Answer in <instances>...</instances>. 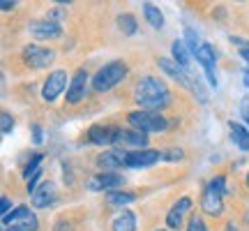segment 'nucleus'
Segmentation results:
<instances>
[{
    "mask_svg": "<svg viewBox=\"0 0 249 231\" xmlns=\"http://www.w3.org/2000/svg\"><path fill=\"white\" fill-rule=\"evenodd\" d=\"M12 130H14V116L9 114V111H2L0 114V132L9 134Z\"/></svg>",
    "mask_w": 249,
    "mask_h": 231,
    "instance_id": "nucleus-30",
    "label": "nucleus"
},
{
    "mask_svg": "<svg viewBox=\"0 0 249 231\" xmlns=\"http://www.w3.org/2000/svg\"><path fill=\"white\" fill-rule=\"evenodd\" d=\"M0 9H2V12H9V9H14V2H12V0H0Z\"/></svg>",
    "mask_w": 249,
    "mask_h": 231,
    "instance_id": "nucleus-36",
    "label": "nucleus"
},
{
    "mask_svg": "<svg viewBox=\"0 0 249 231\" xmlns=\"http://www.w3.org/2000/svg\"><path fill=\"white\" fill-rule=\"evenodd\" d=\"M157 67L161 70V74H164V77L178 81L182 88L192 90V72L185 70L182 65H178L173 58H161V56H160V58H157Z\"/></svg>",
    "mask_w": 249,
    "mask_h": 231,
    "instance_id": "nucleus-12",
    "label": "nucleus"
},
{
    "mask_svg": "<svg viewBox=\"0 0 249 231\" xmlns=\"http://www.w3.org/2000/svg\"><path fill=\"white\" fill-rule=\"evenodd\" d=\"M33 143L35 146H42V141H44V134H42V125H37V123H33Z\"/></svg>",
    "mask_w": 249,
    "mask_h": 231,
    "instance_id": "nucleus-33",
    "label": "nucleus"
},
{
    "mask_svg": "<svg viewBox=\"0 0 249 231\" xmlns=\"http://www.w3.org/2000/svg\"><path fill=\"white\" fill-rule=\"evenodd\" d=\"M136 201V194L134 192H127V190H116V192H107V204L113 206V208H120V206H127Z\"/></svg>",
    "mask_w": 249,
    "mask_h": 231,
    "instance_id": "nucleus-22",
    "label": "nucleus"
},
{
    "mask_svg": "<svg viewBox=\"0 0 249 231\" xmlns=\"http://www.w3.org/2000/svg\"><path fill=\"white\" fill-rule=\"evenodd\" d=\"M240 114H242V120L249 125V95L240 99Z\"/></svg>",
    "mask_w": 249,
    "mask_h": 231,
    "instance_id": "nucleus-34",
    "label": "nucleus"
},
{
    "mask_svg": "<svg viewBox=\"0 0 249 231\" xmlns=\"http://www.w3.org/2000/svg\"><path fill=\"white\" fill-rule=\"evenodd\" d=\"M245 86H249V72H245Z\"/></svg>",
    "mask_w": 249,
    "mask_h": 231,
    "instance_id": "nucleus-39",
    "label": "nucleus"
},
{
    "mask_svg": "<svg viewBox=\"0 0 249 231\" xmlns=\"http://www.w3.org/2000/svg\"><path fill=\"white\" fill-rule=\"evenodd\" d=\"M5 229H14V231H37L39 229V220L37 215L28 208V206H17L9 215L2 217Z\"/></svg>",
    "mask_w": 249,
    "mask_h": 231,
    "instance_id": "nucleus-5",
    "label": "nucleus"
},
{
    "mask_svg": "<svg viewBox=\"0 0 249 231\" xmlns=\"http://www.w3.org/2000/svg\"><path fill=\"white\" fill-rule=\"evenodd\" d=\"M88 81H92V77L88 74L86 67H79L74 72V77L70 81V88H67V95H65V104L67 107H76L81 104L86 95H88Z\"/></svg>",
    "mask_w": 249,
    "mask_h": 231,
    "instance_id": "nucleus-6",
    "label": "nucleus"
},
{
    "mask_svg": "<svg viewBox=\"0 0 249 231\" xmlns=\"http://www.w3.org/2000/svg\"><path fill=\"white\" fill-rule=\"evenodd\" d=\"M245 220H247V222H249V213H245Z\"/></svg>",
    "mask_w": 249,
    "mask_h": 231,
    "instance_id": "nucleus-41",
    "label": "nucleus"
},
{
    "mask_svg": "<svg viewBox=\"0 0 249 231\" xmlns=\"http://www.w3.org/2000/svg\"><path fill=\"white\" fill-rule=\"evenodd\" d=\"M185 231H208V224H205V220L201 217V215L192 213L189 215V220H187Z\"/></svg>",
    "mask_w": 249,
    "mask_h": 231,
    "instance_id": "nucleus-29",
    "label": "nucleus"
},
{
    "mask_svg": "<svg viewBox=\"0 0 249 231\" xmlns=\"http://www.w3.org/2000/svg\"><path fill=\"white\" fill-rule=\"evenodd\" d=\"M160 160H161L160 148H143V151H134V153H129L124 169H148V167H155Z\"/></svg>",
    "mask_w": 249,
    "mask_h": 231,
    "instance_id": "nucleus-15",
    "label": "nucleus"
},
{
    "mask_svg": "<svg viewBox=\"0 0 249 231\" xmlns=\"http://www.w3.org/2000/svg\"><path fill=\"white\" fill-rule=\"evenodd\" d=\"M2 231H14V229H2Z\"/></svg>",
    "mask_w": 249,
    "mask_h": 231,
    "instance_id": "nucleus-42",
    "label": "nucleus"
},
{
    "mask_svg": "<svg viewBox=\"0 0 249 231\" xmlns=\"http://www.w3.org/2000/svg\"><path fill=\"white\" fill-rule=\"evenodd\" d=\"M161 160H166V162H180V160H185V151H182L180 146L161 148Z\"/></svg>",
    "mask_w": 249,
    "mask_h": 231,
    "instance_id": "nucleus-27",
    "label": "nucleus"
},
{
    "mask_svg": "<svg viewBox=\"0 0 249 231\" xmlns=\"http://www.w3.org/2000/svg\"><path fill=\"white\" fill-rule=\"evenodd\" d=\"M18 58H21V62L26 65L28 70H46L55 60V51L42 44H26L21 49Z\"/></svg>",
    "mask_w": 249,
    "mask_h": 231,
    "instance_id": "nucleus-4",
    "label": "nucleus"
},
{
    "mask_svg": "<svg viewBox=\"0 0 249 231\" xmlns=\"http://www.w3.org/2000/svg\"><path fill=\"white\" fill-rule=\"evenodd\" d=\"M28 33L33 39H39V42H49V39H60L62 37V28L49 19H33L28 23Z\"/></svg>",
    "mask_w": 249,
    "mask_h": 231,
    "instance_id": "nucleus-11",
    "label": "nucleus"
},
{
    "mask_svg": "<svg viewBox=\"0 0 249 231\" xmlns=\"http://www.w3.org/2000/svg\"><path fill=\"white\" fill-rule=\"evenodd\" d=\"M201 211H203L205 215H210V217H222L224 213V194L219 192V190H214L213 185H208L205 183L203 192H201Z\"/></svg>",
    "mask_w": 249,
    "mask_h": 231,
    "instance_id": "nucleus-13",
    "label": "nucleus"
},
{
    "mask_svg": "<svg viewBox=\"0 0 249 231\" xmlns=\"http://www.w3.org/2000/svg\"><path fill=\"white\" fill-rule=\"evenodd\" d=\"M65 88H70V86H67V72L65 70L51 72L44 79V83H42V99L51 104V102H55V99L65 93Z\"/></svg>",
    "mask_w": 249,
    "mask_h": 231,
    "instance_id": "nucleus-8",
    "label": "nucleus"
},
{
    "mask_svg": "<svg viewBox=\"0 0 249 231\" xmlns=\"http://www.w3.org/2000/svg\"><path fill=\"white\" fill-rule=\"evenodd\" d=\"M53 231H74V224H71V220H67V217H60V220H55Z\"/></svg>",
    "mask_w": 249,
    "mask_h": 231,
    "instance_id": "nucleus-32",
    "label": "nucleus"
},
{
    "mask_svg": "<svg viewBox=\"0 0 249 231\" xmlns=\"http://www.w3.org/2000/svg\"><path fill=\"white\" fill-rule=\"evenodd\" d=\"M129 77V67H127V62L123 58H118V60H108L104 62L97 72H95V77L90 81V86L95 93H108V90H113L118 83H123L124 79Z\"/></svg>",
    "mask_w": 249,
    "mask_h": 231,
    "instance_id": "nucleus-2",
    "label": "nucleus"
},
{
    "mask_svg": "<svg viewBox=\"0 0 249 231\" xmlns=\"http://www.w3.org/2000/svg\"><path fill=\"white\" fill-rule=\"evenodd\" d=\"M185 44L189 46V51H192V56H196V51L201 49V42H198V35H196L194 28L185 26Z\"/></svg>",
    "mask_w": 249,
    "mask_h": 231,
    "instance_id": "nucleus-28",
    "label": "nucleus"
},
{
    "mask_svg": "<svg viewBox=\"0 0 249 231\" xmlns=\"http://www.w3.org/2000/svg\"><path fill=\"white\" fill-rule=\"evenodd\" d=\"M116 148L123 151H143L148 148V134L132 130V127H116Z\"/></svg>",
    "mask_w": 249,
    "mask_h": 231,
    "instance_id": "nucleus-7",
    "label": "nucleus"
},
{
    "mask_svg": "<svg viewBox=\"0 0 249 231\" xmlns=\"http://www.w3.org/2000/svg\"><path fill=\"white\" fill-rule=\"evenodd\" d=\"M245 187H247V192H249V171H247V176H245Z\"/></svg>",
    "mask_w": 249,
    "mask_h": 231,
    "instance_id": "nucleus-38",
    "label": "nucleus"
},
{
    "mask_svg": "<svg viewBox=\"0 0 249 231\" xmlns=\"http://www.w3.org/2000/svg\"><path fill=\"white\" fill-rule=\"evenodd\" d=\"M155 231H166V229H155Z\"/></svg>",
    "mask_w": 249,
    "mask_h": 231,
    "instance_id": "nucleus-43",
    "label": "nucleus"
},
{
    "mask_svg": "<svg viewBox=\"0 0 249 231\" xmlns=\"http://www.w3.org/2000/svg\"><path fill=\"white\" fill-rule=\"evenodd\" d=\"M143 17H145V21H148L152 28L164 26V14H161V9L157 7V5H152V2H145V5H143Z\"/></svg>",
    "mask_w": 249,
    "mask_h": 231,
    "instance_id": "nucleus-23",
    "label": "nucleus"
},
{
    "mask_svg": "<svg viewBox=\"0 0 249 231\" xmlns=\"http://www.w3.org/2000/svg\"><path fill=\"white\" fill-rule=\"evenodd\" d=\"M111 231H136V215L129 208L120 211L111 222Z\"/></svg>",
    "mask_w": 249,
    "mask_h": 231,
    "instance_id": "nucleus-20",
    "label": "nucleus"
},
{
    "mask_svg": "<svg viewBox=\"0 0 249 231\" xmlns=\"http://www.w3.org/2000/svg\"><path fill=\"white\" fill-rule=\"evenodd\" d=\"M132 97L139 104V109L161 111L164 114V109L173 102V93L164 83V79L152 77V74H143L141 79H136V83H134Z\"/></svg>",
    "mask_w": 249,
    "mask_h": 231,
    "instance_id": "nucleus-1",
    "label": "nucleus"
},
{
    "mask_svg": "<svg viewBox=\"0 0 249 231\" xmlns=\"http://www.w3.org/2000/svg\"><path fill=\"white\" fill-rule=\"evenodd\" d=\"M9 208H12V199H9V196H2V201H0V213H2V217L9 215ZM12 211H14V208H12Z\"/></svg>",
    "mask_w": 249,
    "mask_h": 231,
    "instance_id": "nucleus-35",
    "label": "nucleus"
},
{
    "mask_svg": "<svg viewBox=\"0 0 249 231\" xmlns=\"http://www.w3.org/2000/svg\"><path fill=\"white\" fill-rule=\"evenodd\" d=\"M240 56H242V58H245V60L249 62V49H242V51H240Z\"/></svg>",
    "mask_w": 249,
    "mask_h": 231,
    "instance_id": "nucleus-37",
    "label": "nucleus"
},
{
    "mask_svg": "<svg viewBox=\"0 0 249 231\" xmlns=\"http://www.w3.org/2000/svg\"><path fill=\"white\" fill-rule=\"evenodd\" d=\"M88 141L92 146H116V125H90L88 127Z\"/></svg>",
    "mask_w": 249,
    "mask_h": 231,
    "instance_id": "nucleus-17",
    "label": "nucleus"
},
{
    "mask_svg": "<svg viewBox=\"0 0 249 231\" xmlns=\"http://www.w3.org/2000/svg\"><path fill=\"white\" fill-rule=\"evenodd\" d=\"M127 125L132 130H139L143 134H164L169 132V118L161 114V111H148V109H134V111H127L124 116Z\"/></svg>",
    "mask_w": 249,
    "mask_h": 231,
    "instance_id": "nucleus-3",
    "label": "nucleus"
},
{
    "mask_svg": "<svg viewBox=\"0 0 249 231\" xmlns=\"http://www.w3.org/2000/svg\"><path fill=\"white\" fill-rule=\"evenodd\" d=\"M127 157H129V151H123V148H111V151H102L95 157V164L97 169L102 171H111L116 173V169H123L127 164Z\"/></svg>",
    "mask_w": 249,
    "mask_h": 231,
    "instance_id": "nucleus-14",
    "label": "nucleus"
},
{
    "mask_svg": "<svg viewBox=\"0 0 249 231\" xmlns=\"http://www.w3.org/2000/svg\"><path fill=\"white\" fill-rule=\"evenodd\" d=\"M171 58L178 62V65H182L185 70L192 72V62H189V58H192V51L187 49L185 39H176V42L171 44Z\"/></svg>",
    "mask_w": 249,
    "mask_h": 231,
    "instance_id": "nucleus-21",
    "label": "nucleus"
},
{
    "mask_svg": "<svg viewBox=\"0 0 249 231\" xmlns=\"http://www.w3.org/2000/svg\"><path fill=\"white\" fill-rule=\"evenodd\" d=\"M192 93L198 97V102H201V104H205V102H208V90L203 88L201 77H198V74H194V72H192Z\"/></svg>",
    "mask_w": 249,
    "mask_h": 231,
    "instance_id": "nucleus-26",
    "label": "nucleus"
},
{
    "mask_svg": "<svg viewBox=\"0 0 249 231\" xmlns=\"http://www.w3.org/2000/svg\"><path fill=\"white\" fill-rule=\"evenodd\" d=\"M226 231H238V229H235V227H233V222H231V224H229V229H226Z\"/></svg>",
    "mask_w": 249,
    "mask_h": 231,
    "instance_id": "nucleus-40",
    "label": "nucleus"
},
{
    "mask_svg": "<svg viewBox=\"0 0 249 231\" xmlns=\"http://www.w3.org/2000/svg\"><path fill=\"white\" fill-rule=\"evenodd\" d=\"M118 28H120V33H123V35L132 37V35H136V30H139V21H136L134 14L124 12V14L118 17Z\"/></svg>",
    "mask_w": 249,
    "mask_h": 231,
    "instance_id": "nucleus-24",
    "label": "nucleus"
},
{
    "mask_svg": "<svg viewBox=\"0 0 249 231\" xmlns=\"http://www.w3.org/2000/svg\"><path fill=\"white\" fill-rule=\"evenodd\" d=\"M123 185L124 178L120 173H111V171H99L88 178L90 192H116V190H123Z\"/></svg>",
    "mask_w": 249,
    "mask_h": 231,
    "instance_id": "nucleus-10",
    "label": "nucleus"
},
{
    "mask_svg": "<svg viewBox=\"0 0 249 231\" xmlns=\"http://www.w3.org/2000/svg\"><path fill=\"white\" fill-rule=\"evenodd\" d=\"M192 208H194L192 196H180L178 201L169 208V213H166V227L173 231L187 227L185 220H187V215H192Z\"/></svg>",
    "mask_w": 249,
    "mask_h": 231,
    "instance_id": "nucleus-9",
    "label": "nucleus"
},
{
    "mask_svg": "<svg viewBox=\"0 0 249 231\" xmlns=\"http://www.w3.org/2000/svg\"><path fill=\"white\" fill-rule=\"evenodd\" d=\"M196 62L203 67L205 77L210 81V86L217 88V77H214V62H217V51L213 44H201V49L196 51Z\"/></svg>",
    "mask_w": 249,
    "mask_h": 231,
    "instance_id": "nucleus-18",
    "label": "nucleus"
},
{
    "mask_svg": "<svg viewBox=\"0 0 249 231\" xmlns=\"http://www.w3.org/2000/svg\"><path fill=\"white\" fill-rule=\"evenodd\" d=\"M46 19H49V21H53V23H58V26H60V21H62V19H65V9H62L60 5H58V7H55V9H49V12H46Z\"/></svg>",
    "mask_w": 249,
    "mask_h": 231,
    "instance_id": "nucleus-31",
    "label": "nucleus"
},
{
    "mask_svg": "<svg viewBox=\"0 0 249 231\" xmlns=\"http://www.w3.org/2000/svg\"><path fill=\"white\" fill-rule=\"evenodd\" d=\"M229 130H231V141L233 146L242 153H249V130L240 123H229Z\"/></svg>",
    "mask_w": 249,
    "mask_h": 231,
    "instance_id": "nucleus-19",
    "label": "nucleus"
},
{
    "mask_svg": "<svg viewBox=\"0 0 249 231\" xmlns=\"http://www.w3.org/2000/svg\"><path fill=\"white\" fill-rule=\"evenodd\" d=\"M42 160H44V155H42V153H37V155H33V157L28 160V164L23 167V178H26V180H30L37 171L42 169V167H39V164H42Z\"/></svg>",
    "mask_w": 249,
    "mask_h": 231,
    "instance_id": "nucleus-25",
    "label": "nucleus"
},
{
    "mask_svg": "<svg viewBox=\"0 0 249 231\" xmlns=\"http://www.w3.org/2000/svg\"><path fill=\"white\" fill-rule=\"evenodd\" d=\"M58 201V187H55L53 180H42L39 187L30 194V204L35 208H49Z\"/></svg>",
    "mask_w": 249,
    "mask_h": 231,
    "instance_id": "nucleus-16",
    "label": "nucleus"
}]
</instances>
